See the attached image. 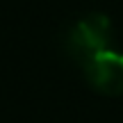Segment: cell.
Wrapping results in <instances>:
<instances>
[{"label": "cell", "instance_id": "cell-2", "mask_svg": "<svg viewBox=\"0 0 123 123\" xmlns=\"http://www.w3.org/2000/svg\"><path fill=\"white\" fill-rule=\"evenodd\" d=\"M87 82L105 96H121L123 93V53L119 50H103L89 57L82 64Z\"/></svg>", "mask_w": 123, "mask_h": 123}, {"label": "cell", "instance_id": "cell-1", "mask_svg": "<svg viewBox=\"0 0 123 123\" xmlns=\"http://www.w3.org/2000/svg\"><path fill=\"white\" fill-rule=\"evenodd\" d=\"M110 43H112V21L105 14H87V16L78 18L64 37V50L80 64L107 50Z\"/></svg>", "mask_w": 123, "mask_h": 123}]
</instances>
